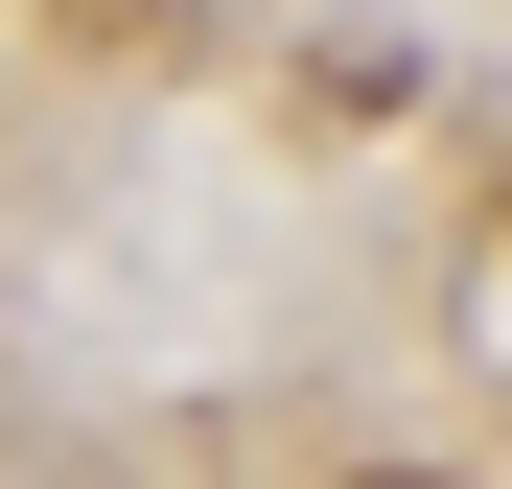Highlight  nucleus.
Returning a JSON list of instances; mask_svg holds the SVG:
<instances>
[{
	"instance_id": "1",
	"label": "nucleus",
	"mask_w": 512,
	"mask_h": 489,
	"mask_svg": "<svg viewBox=\"0 0 512 489\" xmlns=\"http://www.w3.org/2000/svg\"><path fill=\"white\" fill-rule=\"evenodd\" d=\"M373 489H419V466H373Z\"/></svg>"
}]
</instances>
